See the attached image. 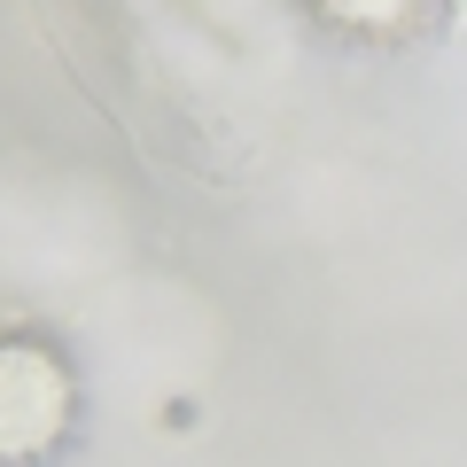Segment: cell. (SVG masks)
Wrapping results in <instances>:
<instances>
[{
	"mask_svg": "<svg viewBox=\"0 0 467 467\" xmlns=\"http://www.w3.org/2000/svg\"><path fill=\"white\" fill-rule=\"evenodd\" d=\"M444 32H451V39H467V0H444Z\"/></svg>",
	"mask_w": 467,
	"mask_h": 467,
	"instance_id": "1",
	"label": "cell"
}]
</instances>
